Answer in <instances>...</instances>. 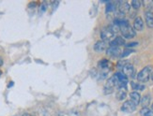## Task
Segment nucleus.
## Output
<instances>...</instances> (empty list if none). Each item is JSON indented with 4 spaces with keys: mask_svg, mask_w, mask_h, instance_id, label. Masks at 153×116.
<instances>
[{
    "mask_svg": "<svg viewBox=\"0 0 153 116\" xmlns=\"http://www.w3.org/2000/svg\"><path fill=\"white\" fill-rule=\"evenodd\" d=\"M141 5H142V2L138 1V0H132V1H131V8L134 9V10H138L139 8H140Z\"/></svg>",
    "mask_w": 153,
    "mask_h": 116,
    "instance_id": "aec40b11",
    "label": "nucleus"
},
{
    "mask_svg": "<svg viewBox=\"0 0 153 116\" xmlns=\"http://www.w3.org/2000/svg\"><path fill=\"white\" fill-rule=\"evenodd\" d=\"M45 10H46V4L45 3H43V4H42V6H41V9H39V12H43V11H45Z\"/></svg>",
    "mask_w": 153,
    "mask_h": 116,
    "instance_id": "5701e85b",
    "label": "nucleus"
},
{
    "mask_svg": "<svg viewBox=\"0 0 153 116\" xmlns=\"http://www.w3.org/2000/svg\"><path fill=\"white\" fill-rule=\"evenodd\" d=\"M127 64H129V62H128V61L127 60H120V61H119V62L117 63V66L119 67V69H123V67L126 66V65H127Z\"/></svg>",
    "mask_w": 153,
    "mask_h": 116,
    "instance_id": "412c9836",
    "label": "nucleus"
},
{
    "mask_svg": "<svg viewBox=\"0 0 153 116\" xmlns=\"http://www.w3.org/2000/svg\"><path fill=\"white\" fill-rule=\"evenodd\" d=\"M145 20H146V24H147L148 27L153 28V12L152 11H146Z\"/></svg>",
    "mask_w": 153,
    "mask_h": 116,
    "instance_id": "9b49d317",
    "label": "nucleus"
},
{
    "mask_svg": "<svg viewBox=\"0 0 153 116\" xmlns=\"http://www.w3.org/2000/svg\"><path fill=\"white\" fill-rule=\"evenodd\" d=\"M125 45V39L122 37H117L110 42V46H114V47H119Z\"/></svg>",
    "mask_w": 153,
    "mask_h": 116,
    "instance_id": "f8f14e48",
    "label": "nucleus"
},
{
    "mask_svg": "<svg viewBox=\"0 0 153 116\" xmlns=\"http://www.w3.org/2000/svg\"><path fill=\"white\" fill-rule=\"evenodd\" d=\"M131 52H134V51L132 50H125L124 52H122V53H121V57H126V56H128V55H130V54L131 53Z\"/></svg>",
    "mask_w": 153,
    "mask_h": 116,
    "instance_id": "4be33fe9",
    "label": "nucleus"
},
{
    "mask_svg": "<svg viewBox=\"0 0 153 116\" xmlns=\"http://www.w3.org/2000/svg\"><path fill=\"white\" fill-rule=\"evenodd\" d=\"M3 65V60L1 59V58H0V66H1Z\"/></svg>",
    "mask_w": 153,
    "mask_h": 116,
    "instance_id": "393cba45",
    "label": "nucleus"
},
{
    "mask_svg": "<svg viewBox=\"0 0 153 116\" xmlns=\"http://www.w3.org/2000/svg\"><path fill=\"white\" fill-rule=\"evenodd\" d=\"M99 67L102 70H109V66H110V62L107 59H102L98 64Z\"/></svg>",
    "mask_w": 153,
    "mask_h": 116,
    "instance_id": "2eb2a0df",
    "label": "nucleus"
},
{
    "mask_svg": "<svg viewBox=\"0 0 153 116\" xmlns=\"http://www.w3.org/2000/svg\"><path fill=\"white\" fill-rule=\"evenodd\" d=\"M130 98H131V100L132 101V102H134V103L136 104V105H138V104H140V101H141V95H140V94H139L138 92H131V94H130Z\"/></svg>",
    "mask_w": 153,
    "mask_h": 116,
    "instance_id": "4468645a",
    "label": "nucleus"
},
{
    "mask_svg": "<svg viewBox=\"0 0 153 116\" xmlns=\"http://www.w3.org/2000/svg\"><path fill=\"white\" fill-rule=\"evenodd\" d=\"M115 33H113L110 29H104L101 32V38H102V41H105V42H108V41H112L113 39L115 38Z\"/></svg>",
    "mask_w": 153,
    "mask_h": 116,
    "instance_id": "423d86ee",
    "label": "nucleus"
},
{
    "mask_svg": "<svg viewBox=\"0 0 153 116\" xmlns=\"http://www.w3.org/2000/svg\"><path fill=\"white\" fill-rule=\"evenodd\" d=\"M122 73L125 75L127 78H134L135 77V69L131 64H127L123 69H122Z\"/></svg>",
    "mask_w": 153,
    "mask_h": 116,
    "instance_id": "39448f33",
    "label": "nucleus"
},
{
    "mask_svg": "<svg viewBox=\"0 0 153 116\" xmlns=\"http://www.w3.org/2000/svg\"><path fill=\"white\" fill-rule=\"evenodd\" d=\"M119 25V31H120L121 35L125 38H132L136 35V32L126 20H122V21H115Z\"/></svg>",
    "mask_w": 153,
    "mask_h": 116,
    "instance_id": "f257e3e1",
    "label": "nucleus"
},
{
    "mask_svg": "<svg viewBox=\"0 0 153 116\" xmlns=\"http://www.w3.org/2000/svg\"><path fill=\"white\" fill-rule=\"evenodd\" d=\"M140 115L142 116H153V111L149 108H142L140 111Z\"/></svg>",
    "mask_w": 153,
    "mask_h": 116,
    "instance_id": "6ab92c4d",
    "label": "nucleus"
},
{
    "mask_svg": "<svg viewBox=\"0 0 153 116\" xmlns=\"http://www.w3.org/2000/svg\"><path fill=\"white\" fill-rule=\"evenodd\" d=\"M140 104L143 108H149V105L150 104V98L149 95H145V97L141 98Z\"/></svg>",
    "mask_w": 153,
    "mask_h": 116,
    "instance_id": "f3484780",
    "label": "nucleus"
},
{
    "mask_svg": "<svg viewBox=\"0 0 153 116\" xmlns=\"http://www.w3.org/2000/svg\"><path fill=\"white\" fill-rule=\"evenodd\" d=\"M117 100H124L126 95H127V88H117Z\"/></svg>",
    "mask_w": 153,
    "mask_h": 116,
    "instance_id": "ddd939ff",
    "label": "nucleus"
},
{
    "mask_svg": "<svg viewBox=\"0 0 153 116\" xmlns=\"http://www.w3.org/2000/svg\"><path fill=\"white\" fill-rule=\"evenodd\" d=\"M151 73H152V67L150 66H145L144 69L137 74V80L140 81V83H147L151 76Z\"/></svg>",
    "mask_w": 153,
    "mask_h": 116,
    "instance_id": "f03ea898",
    "label": "nucleus"
},
{
    "mask_svg": "<svg viewBox=\"0 0 153 116\" xmlns=\"http://www.w3.org/2000/svg\"><path fill=\"white\" fill-rule=\"evenodd\" d=\"M117 10L120 12L121 14L126 15L127 13L130 12V10H131V6H130V4L128 2H121V1H119Z\"/></svg>",
    "mask_w": 153,
    "mask_h": 116,
    "instance_id": "6e6552de",
    "label": "nucleus"
},
{
    "mask_svg": "<svg viewBox=\"0 0 153 116\" xmlns=\"http://www.w3.org/2000/svg\"><path fill=\"white\" fill-rule=\"evenodd\" d=\"M107 49H108L107 42L102 41V40H99L94 45V50L98 52H103L105 51H107Z\"/></svg>",
    "mask_w": 153,
    "mask_h": 116,
    "instance_id": "1a4fd4ad",
    "label": "nucleus"
},
{
    "mask_svg": "<svg viewBox=\"0 0 153 116\" xmlns=\"http://www.w3.org/2000/svg\"><path fill=\"white\" fill-rule=\"evenodd\" d=\"M150 77H151V80L153 81V73H151V76Z\"/></svg>",
    "mask_w": 153,
    "mask_h": 116,
    "instance_id": "a878e982",
    "label": "nucleus"
},
{
    "mask_svg": "<svg viewBox=\"0 0 153 116\" xmlns=\"http://www.w3.org/2000/svg\"><path fill=\"white\" fill-rule=\"evenodd\" d=\"M151 110H152V111H153V104H152V105H151Z\"/></svg>",
    "mask_w": 153,
    "mask_h": 116,
    "instance_id": "bb28decb",
    "label": "nucleus"
},
{
    "mask_svg": "<svg viewBox=\"0 0 153 116\" xmlns=\"http://www.w3.org/2000/svg\"><path fill=\"white\" fill-rule=\"evenodd\" d=\"M106 53H107L109 56H112V57H118V56H121L122 52H121L119 47L110 46V47H108L107 51H106Z\"/></svg>",
    "mask_w": 153,
    "mask_h": 116,
    "instance_id": "0eeeda50",
    "label": "nucleus"
},
{
    "mask_svg": "<svg viewBox=\"0 0 153 116\" xmlns=\"http://www.w3.org/2000/svg\"><path fill=\"white\" fill-rule=\"evenodd\" d=\"M131 86L132 88V90H134V92L137 91H143L145 89V85L142 83H134V81H131Z\"/></svg>",
    "mask_w": 153,
    "mask_h": 116,
    "instance_id": "dca6fc26",
    "label": "nucleus"
},
{
    "mask_svg": "<svg viewBox=\"0 0 153 116\" xmlns=\"http://www.w3.org/2000/svg\"><path fill=\"white\" fill-rule=\"evenodd\" d=\"M136 107H137V105L134 103V102H132L131 100H127L122 104L121 111L124 112H132L136 110Z\"/></svg>",
    "mask_w": 153,
    "mask_h": 116,
    "instance_id": "20e7f679",
    "label": "nucleus"
},
{
    "mask_svg": "<svg viewBox=\"0 0 153 116\" xmlns=\"http://www.w3.org/2000/svg\"><path fill=\"white\" fill-rule=\"evenodd\" d=\"M1 74H2V71H1V70H0V75H1Z\"/></svg>",
    "mask_w": 153,
    "mask_h": 116,
    "instance_id": "cd10ccee",
    "label": "nucleus"
},
{
    "mask_svg": "<svg viewBox=\"0 0 153 116\" xmlns=\"http://www.w3.org/2000/svg\"><path fill=\"white\" fill-rule=\"evenodd\" d=\"M138 43L137 42H132V43H129V44H127V45H125L126 47H128V48H130V47H134V46H136Z\"/></svg>",
    "mask_w": 153,
    "mask_h": 116,
    "instance_id": "b1692460",
    "label": "nucleus"
},
{
    "mask_svg": "<svg viewBox=\"0 0 153 116\" xmlns=\"http://www.w3.org/2000/svg\"><path fill=\"white\" fill-rule=\"evenodd\" d=\"M134 29L135 31H142L144 29V22L141 17H136L134 21Z\"/></svg>",
    "mask_w": 153,
    "mask_h": 116,
    "instance_id": "9d476101",
    "label": "nucleus"
},
{
    "mask_svg": "<svg viewBox=\"0 0 153 116\" xmlns=\"http://www.w3.org/2000/svg\"><path fill=\"white\" fill-rule=\"evenodd\" d=\"M142 5L146 8V10H148L147 11H152L153 10V1L152 0H145L142 2Z\"/></svg>",
    "mask_w": 153,
    "mask_h": 116,
    "instance_id": "a211bd4d",
    "label": "nucleus"
},
{
    "mask_svg": "<svg viewBox=\"0 0 153 116\" xmlns=\"http://www.w3.org/2000/svg\"><path fill=\"white\" fill-rule=\"evenodd\" d=\"M117 86V79L115 75H113V76L108 79L107 83H105V86H104V94L108 95V94H112L114 92V89L115 87Z\"/></svg>",
    "mask_w": 153,
    "mask_h": 116,
    "instance_id": "7ed1b4c3",
    "label": "nucleus"
}]
</instances>
